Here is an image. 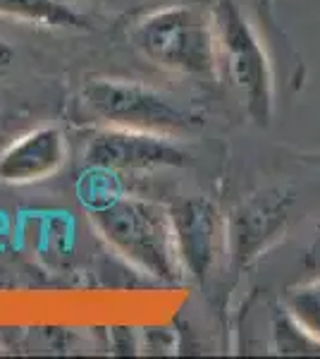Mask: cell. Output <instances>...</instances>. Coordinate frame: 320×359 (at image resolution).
Segmentation results:
<instances>
[{"mask_svg": "<svg viewBox=\"0 0 320 359\" xmlns=\"http://www.w3.org/2000/svg\"><path fill=\"white\" fill-rule=\"evenodd\" d=\"M89 221L106 245L139 273L160 283L187 278L170 208L134 194H110L89 208Z\"/></svg>", "mask_w": 320, "mask_h": 359, "instance_id": "6da1fadb", "label": "cell"}, {"mask_svg": "<svg viewBox=\"0 0 320 359\" xmlns=\"http://www.w3.org/2000/svg\"><path fill=\"white\" fill-rule=\"evenodd\" d=\"M130 43L144 60L179 77L220 79L213 8L196 3L167 5L134 22Z\"/></svg>", "mask_w": 320, "mask_h": 359, "instance_id": "7a4b0ae2", "label": "cell"}, {"mask_svg": "<svg viewBox=\"0 0 320 359\" xmlns=\"http://www.w3.org/2000/svg\"><path fill=\"white\" fill-rule=\"evenodd\" d=\"M220 79L232 86L251 123L267 127L275 113V84L267 53L235 0L213 5Z\"/></svg>", "mask_w": 320, "mask_h": 359, "instance_id": "3957f363", "label": "cell"}, {"mask_svg": "<svg viewBox=\"0 0 320 359\" xmlns=\"http://www.w3.org/2000/svg\"><path fill=\"white\" fill-rule=\"evenodd\" d=\"M81 106L106 127H127L167 137L187 135L199 127V118L179 108L170 96L132 79H89L81 89Z\"/></svg>", "mask_w": 320, "mask_h": 359, "instance_id": "277c9868", "label": "cell"}, {"mask_svg": "<svg viewBox=\"0 0 320 359\" xmlns=\"http://www.w3.org/2000/svg\"><path fill=\"white\" fill-rule=\"evenodd\" d=\"M84 158L94 170L110 172V175L187 165V154L174 142V137L127 130V127L98 130L86 147Z\"/></svg>", "mask_w": 320, "mask_h": 359, "instance_id": "5b68a950", "label": "cell"}, {"mask_svg": "<svg viewBox=\"0 0 320 359\" xmlns=\"http://www.w3.org/2000/svg\"><path fill=\"white\" fill-rule=\"evenodd\" d=\"M294 194L287 189H263L242 201L225 225V245L235 262L249 264L275 240L289 223Z\"/></svg>", "mask_w": 320, "mask_h": 359, "instance_id": "8992f818", "label": "cell"}, {"mask_svg": "<svg viewBox=\"0 0 320 359\" xmlns=\"http://www.w3.org/2000/svg\"><path fill=\"white\" fill-rule=\"evenodd\" d=\"M172 211L174 240L184 276L203 280L225 249V221L208 199H187Z\"/></svg>", "mask_w": 320, "mask_h": 359, "instance_id": "52a82bcc", "label": "cell"}, {"mask_svg": "<svg viewBox=\"0 0 320 359\" xmlns=\"http://www.w3.org/2000/svg\"><path fill=\"white\" fill-rule=\"evenodd\" d=\"M67 161V139L60 127L39 125L0 151L5 184H34L55 175Z\"/></svg>", "mask_w": 320, "mask_h": 359, "instance_id": "ba28073f", "label": "cell"}, {"mask_svg": "<svg viewBox=\"0 0 320 359\" xmlns=\"http://www.w3.org/2000/svg\"><path fill=\"white\" fill-rule=\"evenodd\" d=\"M0 15L29 27L86 32L89 22L67 0H0Z\"/></svg>", "mask_w": 320, "mask_h": 359, "instance_id": "9c48e42d", "label": "cell"}, {"mask_svg": "<svg viewBox=\"0 0 320 359\" xmlns=\"http://www.w3.org/2000/svg\"><path fill=\"white\" fill-rule=\"evenodd\" d=\"M284 314L308 340L320 347V278L299 283L287 292Z\"/></svg>", "mask_w": 320, "mask_h": 359, "instance_id": "30bf717a", "label": "cell"}, {"mask_svg": "<svg viewBox=\"0 0 320 359\" xmlns=\"http://www.w3.org/2000/svg\"><path fill=\"white\" fill-rule=\"evenodd\" d=\"M13 62H15L13 46L5 41V39H0V77H3V74L8 72L10 67H13Z\"/></svg>", "mask_w": 320, "mask_h": 359, "instance_id": "8fae6325", "label": "cell"}]
</instances>
